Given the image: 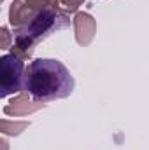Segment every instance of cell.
Returning <instances> with one entry per match:
<instances>
[{
  "label": "cell",
  "mask_w": 149,
  "mask_h": 150,
  "mask_svg": "<svg viewBox=\"0 0 149 150\" xmlns=\"http://www.w3.org/2000/svg\"><path fill=\"white\" fill-rule=\"evenodd\" d=\"M28 124L30 122H9L7 119H4L0 122L2 133H5V134H19L25 127H28Z\"/></svg>",
  "instance_id": "7"
},
{
  "label": "cell",
  "mask_w": 149,
  "mask_h": 150,
  "mask_svg": "<svg viewBox=\"0 0 149 150\" xmlns=\"http://www.w3.org/2000/svg\"><path fill=\"white\" fill-rule=\"evenodd\" d=\"M0 35H2V44H0V47H2V49H11V47H9V44H11V33H9V30H7L5 26L0 28Z\"/></svg>",
  "instance_id": "9"
},
{
  "label": "cell",
  "mask_w": 149,
  "mask_h": 150,
  "mask_svg": "<svg viewBox=\"0 0 149 150\" xmlns=\"http://www.w3.org/2000/svg\"><path fill=\"white\" fill-rule=\"evenodd\" d=\"M42 107H44L42 103H32L28 100V94L27 93H21L19 96L12 98L4 107V113L5 115H11V117H19V115H28V113L35 112V110L42 108Z\"/></svg>",
  "instance_id": "6"
},
{
  "label": "cell",
  "mask_w": 149,
  "mask_h": 150,
  "mask_svg": "<svg viewBox=\"0 0 149 150\" xmlns=\"http://www.w3.org/2000/svg\"><path fill=\"white\" fill-rule=\"evenodd\" d=\"M74 32H75V40L79 45L86 47L91 44V40L95 38L97 33V21L91 14L88 12H77L74 18Z\"/></svg>",
  "instance_id": "4"
},
{
  "label": "cell",
  "mask_w": 149,
  "mask_h": 150,
  "mask_svg": "<svg viewBox=\"0 0 149 150\" xmlns=\"http://www.w3.org/2000/svg\"><path fill=\"white\" fill-rule=\"evenodd\" d=\"M35 14H37V11H34L23 0H14L9 7V21L16 30L28 26L32 23V19L35 18Z\"/></svg>",
  "instance_id": "5"
},
{
  "label": "cell",
  "mask_w": 149,
  "mask_h": 150,
  "mask_svg": "<svg viewBox=\"0 0 149 150\" xmlns=\"http://www.w3.org/2000/svg\"><path fill=\"white\" fill-rule=\"evenodd\" d=\"M74 89V79L67 67L56 59H35L25 70V91L37 101L67 98Z\"/></svg>",
  "instance_id": "1"
},
{
  "label": "cell",
  "mask_w": 149,
  "mask_h": 150,
  "mask_svg": "<svg viewBox=\"0 0 149 150\" xmlns=\"http://www.w3.org/2000/svg\"><path fill=\"white\" fill-rule=\"evenodd\" d=\"M25 65L12 54L0 58V96L5 98L12 93L25 91Z\"/></svg>",
  "instance_id": "3"
},
{
  "label": "cell",
  "mask_w": 149,
  "mask_h": 150,
  "mask_svg": "<svg viewBox=\"0 0 149 150\" xmlns=\"http://www.w3.org/2000/svg\"><path fill=\"white\" fill-rule=\"evenodd\" d=\"M60 4H62L69 12H75V11L84 4V0H60Z\"/></svg>",
  "instance_id": "8"
},
{
  "label": "cell",
  "mask_w": 149,
  "mask_h": 150,
  "mask_svg": "<svg viewBox=\"0 0 149 150\" xmlns=\"http://www.w3.org/2000/svg\"><path fill=\"white\" fill-rule=\"evenodd\" d=\"M69 25H70L69 16L60 9V5H54V7L44 9V11H37L35 18L32 19V23L28 26L16 30V44L14 45L21 47L23 51H27L32 56L34 47L39 40L49 35V32L65 28Z\"/></svg>",
  "instance_id": "2"
}]
</instances>
